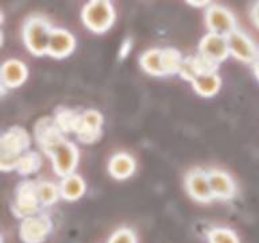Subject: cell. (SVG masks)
Wrapping results in <instances>:
<instances>
[{"instance_id": "6da1fadb", "label": "cell", "mask_w": 259, "mask_h": 243, "mask_svg": "<svg viewBox=\"0 0 259 243\" xmlns=\"http://www.w3.org/2000/svg\"><path fill=\"white\" fill-rule=\"evenodd\" d=\"M2 170L16 169L20 157L26 153L30 146V135L22 127H10L2 135Z\"/></svg>"}, {"instance_id": "7a4b0ae2", "label": "cell", "mask_w": 259, "mask_h": 243, "mask_svg": "<svg viewBox=\"0 0 259 243\" xmlns=\"http://www.w3.org/2000/svg\"><path fill=\"white\" fill-rule=\"evenodd\" d=\"M53 27L42 16H32L24 22L23 40L27 49L35 56L48 54Z\"/></svg>"}, {"instance_id": "3957f363", "label": "cell", "mask_w": 259, "mask_h": 243, "mask_svg": "<svg viewBox=\"0 0 259 243\" xmlns=\"http://www.w3.org/2000/svg\"><path fill=\"white\" fill-rule=\"evenodd\" d=\"M82 22L91 31L101 34L111 28L115 20V10L112 4L105 0H93L82 8Z\"/></svg>"}, {"instance_id": "277c9868", "label": "cell", "mask_w": 259, "mask_h": 243, "mask_svg": "<svg viewBox=\"0 0 259 243\" xmlns=\"http://www.w3.org/2000/svg\"><path fill=\"white\" fill-rule=\"evenodd\" d=\"M39 198H38V182L24 181L16 189L15 200L12 202V214L16 218L26 219L39 214Z\"/></svg>"}, {"instance_id": "5b68a950", "label": "cell", "mask_w": 259, "mask_h": 243, "mask_svg": "<svg viewBox=\"0 0 259 243\" xmlns=\"http://www.w3.org/2000/svg\"><path fill=\"white\" fill-rule=\"evenodd\" d=\"M53 159V169L61 177H68L73 174L78 161V149L73 142L62 139L53 146L48 153Z\"/></svg>"}, {"instance_id": "8992f818", "label": "cell", "mask_w": 259, "mask_h": 243, "mask_svg": "<svg viewBox=\"0 0 259 243\" xmlns=\"http://www.w3.org/2000/svg\"><path fill=\"white\" fill-rule=\"evenodd\" d=\"M53 222L48 214H36L22 220L19 236L23 243H44L52 232Z\"/></svg>"}, {"instance_id": "52a82bcc", "label": "cell", "mask_w": 259, "mask_h": 243, "mask_svg": "<svg viewBox=\"0 0 259 243\" xmlns=\"http://www.w3.org/2000/svg\"><path fill=\"white\" fill-rule=\"evenodd\" d=\"M205 22L209 32L228 36L236 30V19L234 14L219 4H210L205 11Z\"/></svg>"}, {"instance_id": "ba28073f", "label": "cell", "mask_w": 259, "mask_h": 243, "mask_svg": "<svg viewBox=\"0 0 259 243\" xmlns=\"http://www.w3.org/2000/svg\"><path fill=\"white\" fill-rule=\"evenodd\" d=\"M227 40H228L230 54H232L235 58L247 64H255V61L258 60L259 50L256 45L243 31L236 28L232 34L227 36Z\"/></svg>"}, {"instance_id": "9c48e42d", "label": "cell", "mask_w": 259, "mask_h": 243, "mask_svg": "<svg viewBox=\"0 0 259 243\" xmlns=\"http://www.w3.org/2000/svg\"><path fill=\"white\" fill-rule=\"evenodd\" d=\"M185 186L190 197L196 201L209 202L213 200V193L210 189L208 172L201 169H194L186 174Z\"/></svg>"}, {"instance_id": "30bf717a", "label": "cell", "mask_w": 259, "mask_h": 243, "mask_svg": "<svg viewBox=\"0 0 259 243\" xmlns=\"http://www.w3.org/2000/svg\"><path fill=\"white\" fill-rule=\"evenodd\" d=\"M198 53L205 58H208V60L216 62V64L222 62L230 56L227 36L219 35V34H214V32H208L200 40Z\"/></svg>"}, {"instance_id": "8fae6325", "label": "cell", "mask_w": 259, "mask_h": 243, "mask_svg": "<svg viewBox=\"0 0 259 243\" xmlns=\"http://www.w3.org/2000/svg\"><path fill=\"white\" fill-rule=\"evenodd\" d=\"M219 64L213 61L208 60L200 53L196 56L184 57L181 68H180V76L185 80H189L193 83L197 77L201 74H208V73H216L218 72Z\"/></svg>"}, {"instance_id": "7c38bea8", "label": "cell", "mask_w": 259, "mask_h": 243, "mask_svg": "<svg viewBox=\"0 0 259 243\" xmlns=\"http://www.w3.org/2000/svg\"><path fill=\"white\" fill-rule=\"evenodd\" d=\"M34 134H35L36 142L39 143L45 153H48L53 146L64 139V133L58 129L56 120L48 116L40 117L39 120L36 122Z\"/></svg>"}, {"instance_id": "4fadbf2b", "label": "cell", "mask_w": 259, "mask_h": 243, "mask_svg": "<svg viewBox=\"0 0 259 243\" xmlns=\"http://www.w3.org/2000/svg\"><path fill=\"white\" fill-rule=\"evenodd\" d=\"M76 48V38L72 32L64 28H53L50 42H49L48 54L54 58L68 57Z\"/></svg>"}, {"instance_id": "5bb4252c", "label": "cell", "mask_w": 259, "mask_h": 243, "mask_svg": "<svg viewBox=\"0 0 259 243\" xmlns=\"http://www.w3.org/2000/svg\"><path fill=\"white\" fill-rule=\"evenodd\" d=\"M209 177V184L212 193L214 198H222V200H228L235 196L236 186L230 174L219 169H212L208 172Z\"/></svg>"}, {"instance_id": "9a60e30c", "label": "cell", "mask_w": 259, "mask_h": 243, "mask_svg": "<svg viewBox=\"0 0 259 243\" xmlns=\"http://www.w3.org/2000/svg\"><path fill=\"white\" fill-rule=\"evenodd\" d=\"M27 78V68L19 60H7L2 66V87L16 88Z\"/></svg>"}, {"instance_id": "2e32d148", "label": "cell", "mask_w": 259, "mask_h": 243, "mask_svg": "<svg viewBox=\"0 0 259 243\" xmlns=\"http://www.w3.org/2000/svg\"><path fill=\"white\" fill-rule=\"evenodd\" d=\"M141 66L153 76H167L163 49H150L141 57Z\"/></svg>"}, {"instance_id": "e0dca14e", "label": "cell", "mask_w": 259, "mask_h": 243, "mask_svg": "<svg viewBox=\"0 0 259 243\" xmlns=\"http://www.w3.org/2000/svg\"><path fill=\"white\" fill-rule=\"evenodd\" d=\"M135 159L127 153L115 154L108 164V172L112 177L117 180H124L133 176L135 172Z\"/></svg>"}, {"instance_id": "ac0fdd59", "label": "cell", "mask_w": 259, "mask_h": 243, "mask_svg": "<svg viewBox=\"0 0 259 243\" xmlns=\"http://www.w3.org/2000/svg\"><path fill=\"white\" fill-rule=\"evenodd\" d=\"M61 196L65 200L74 201L77 198H80L85 192V182L78 174L73 173L68 177L62 178L60 185Z\"/></svg>"}, {"instance_id": "d6986e66", "label": "cell", "mask_w": 259, "mask_h": 243, "mask_svg": "<svg viewBox=\"0 0 259 243\" xmlns=\"http://www.w3.org/2000/svg\"><path fill=\"white\" fill-rule=\"evenodd\" d=\"M222 85V80L218 73H208V74H201L193 81L194 91L204 97H210L218 93Z\"/></svg>"}, {"instance_id": "ffe728a7", "label": "cell", "mask_w": 259, "mask_h": 243, "mask_svg": "<svg viewBox=\"0 0 259 243\" xmlns=\"http://www.w3.org/2000/svg\"><path fill=\"white\" fill-rule=\"evenodd\" d=\"M54 120L62 133H76L80 126L81 113L72 109H61L54 116Z\"/></svg>"}, {"instance_id": "44dd1931", "label": "cell", "mask_w": 259, "mask_h": 243, "mask_svg": "<svg viewBox=\"0 0 259 243\" xmlns=\"http://www.w3.org/2000/svg\"><path fill=\"white\" fill-rule=\"evenodd\" d=\"M61 196L60 188L50 181L38 182V198L40 206L50 207L58 200Z\"/></svg>"}, {"instance_id": "7402d4cb", "label": "cell", "mask_w": 259, "mask_h": 243, "mask_svg": "<svg viewBox=\"0 0 259 243\" xmlns=\"http://www.w3.org/2000/svg\"><path fill=\"white\" fill-rule=\"evenodd\" d=\"M40 168V157L39 154L35 151H26V153L20 157L16 170L19 172L22 176H28V174L35 173L36 170Z\"/></svg>"}, {"instance_id": "603a6c76", "label": "cell", "mask_w": 259, "mask_h": 243, "mask_svg": "<svg viewBox=\"0 0 259 243\" xmlns=\"http://www.w3.org/2000/svg\"><path fill=\"white\" fill-rule=\"evenodd\" d=\"M101 125H103V116H101V113L99 111H96V109H87V111L81 113L80 126H78L77 131L80 129H89L101 131Z\"/></svg>"}, {"instance_id": "cb8c5ba5", "label": "cell", "mask_w": 259, "mask_h": 243, "mask_svg": "<svg viewBox=\"0 0 259 243\" xmlns=\"http://www.w3.org/2000/svg\"><path fill=\"white\" fill-rule=\"evenodd\" d=\"M208 243H240L238 235L230 228L216 227L208 234Z\"/></svg>"}, {"instance_id": "d4e9b609", "label": "cell", "mask_w": 259, "mask_h": 243, "mask_svg": "<svg viewBox=\"0 0 259 243\" xmlns=\"http://www.w3.org/2000/svg\"><path fill=\"white\" fill-rule=\"evenodd\" d=\"M163 54H165V65L167 76L180 72L182 61H184V57L181 56V53L178 52L177 49L165 48L163 49Z\"/></svg>"}, {"instance_id": "484cf974", "label": "cell", "mask_w": 259, "mask_h": 243, "mask_svg": "<svg viewBox=\"0 0 259 243\" xmlns=\"http://www.w3.org/2000/svg\"><path fill=\"white\" fill-rule=\"evenodd\" d=\"M108 243H138L137 236L130 228H119L115 231L111 238H109Z\"/></svg>"}, {"instance_id": "4316f807", "label": "cell", "mask_w": 259, "mask_h": 243, "mask_svg": "<svg viewBox=\"0 0 259 243\" xmlns=\"http://www.w3.org/2000/svg\"><path fill=\"white\" fill-rule=\"evenodd\" d=\"M131 50V40L125 39L120 48V57H125Z\"/></svg>"}, {"instance_id": "83f0119b", "label": "cell", "mask_w": 259, "mask_h": 243, "mask_svg": "<svg viewBox=\"0 0 259 243\" xmlns=\"http://www.w3.org/2000/svg\"><path fill=\"white\" fill-rule=\"evenodd\" d=\"M251 16H252V20H254V23L259 27V3H256L254 7H252V11H251Z\"/></svg>"}, {"instance_id": "f1b7e54d", "label": "cell", "mask_w": 259, "mask_h": 243, "mask_svg": "<svg viewBox=\"0 0 259 243\" xmlns=\"http://www.w3.org/2000/svg\"><path fill=\"white\" fill-rule=\"evenodd\" d=\"M254 70H255V74H256V77H258V80H259V57H258V60L255 61Z\"/></svg>"}, {"instance_id": "f546056e", "label": "cell", "mask_w": 259, "mask_h": 243, "mask_svg": "<svg viewBox=\"0 0 259 243\" xmlns=\"http://www.w3.org/2000/svg\"><path fill=\"white\" fill-rule=\"evenodd\" d=\"M190 6H194V7H200V6H208L206 2H202V3H189Z\"/></svg>"}]
</instances>
